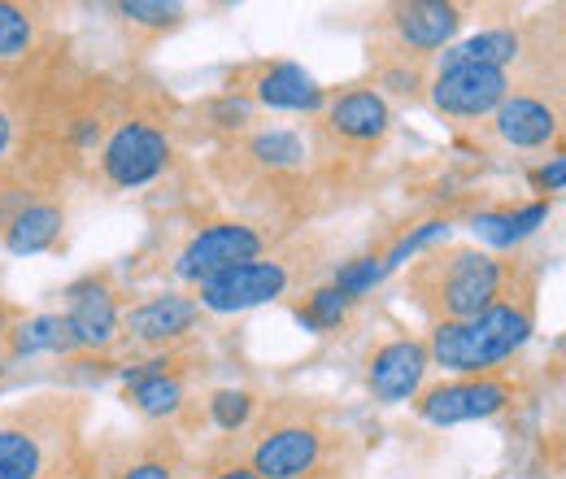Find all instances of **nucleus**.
<instances>
[{
  "mask_svg": "<svg viewBox=\"0 0 566 479\" xmlns=\"http://www.w3.org/2000/svg\"><path fill=\"white\" fill-rule=\"evenodd\" d=\"M541 258H523L514 283L496 296L489 310L462 323H436L423 336L431 366L449 375H489L505 371L514 353L532 341L536 332V310H541Z\"/></svg>",
  "mask_w": 566,
  "mask_h": 479,
  "instance_id": "nucleus-1",
  "label": "nucleus"
},
{
  "mask_svg": "<svg viewBox=\"0 0 566 479\" xmlns=\"http://www.w3.org/2000/svg\"><path fill=\"white\" fill-rule=\"evenodd\" d=\"M527 253H489L475 244H444L410 258L406 296L427 323H462L489 310L496 296L514 283Z\"/></svg>",
  "mask_w": 566,
  "mask_h": 479,
  "instance_id": "nucleus-2",
  "label": "nucleus"
},
{
  "mask_svg": "<svg viewBox=\"0 0 566 479\" xmlns=\"http://www.w3.org/2000/svg\"><path fill=\"white\" fill-rule=\"evenodd\" d=\"M349 436L327 423V414L310 406V397H266L253 427L235 436V454L253 467L258 479H296L318 467H336Z\"/></svg>",
  "mask_w": 566,
  "mask_h": 479,
  "instance_id": "nucleus-3",
  "label": "nucleus"
},
{
  "mask_svg": "<svg viewBox=\"0 0 566 479\" xmlns=\"http://www.w3.org/2000/svg\"><path fill=\"white\" fill-rule=\"evenodd\" d=\"M310 139L292 127H253L244 136L222 139L213 148V175L218 184L240 197L244 206H258L271 218L296 206L301 184H310Z\"/></svg>",
  "mask_w": 566,
  "mask_h": 479,
  "instance_id": "nucleus-4",
  "label": "nucleus"
},
{
  "mask_svg": "<svg viewBox=\"0 0 566 479\" xmlns=\"http://www.w3.org/2000/svg\"><path fill=\"white\" fill-rule=\"evenodd\" d=\"M87 406L66 393H40L0 410V479H49L83 449Z\"/></svg>",
  "mask_w": 566,
  "mask_h": 479,
  "instance_id": "nucleus-5",
  "label": "nucleus"
},
{
  "mask_svg": "<svg viewBox=\"0 0 566 479\" xmlns=\"http://www.w3.org/2000/svg\"><path fill=\"white\" fill-rule=\"evenodd\" d=\"M184 123H175L170 110L157 101H132L114 114L109 132L96 148V175L114 192H136L144 184L161 179L175 162V136Z\"/></svg>",
  "mask_w": 566,
  "mask_h": 479,
  "instance_id": "nucleus-6",
  "label": "nucleus"
},
{
  "mask_svg": "<svg viewBox=\"0 0 566 479\" xmlns=\"http://www.w3.org/2000/svg\"><path fill=\"white\" fill-rule=\"evenodd\" d=\"M323 267V244L318 240H292V244H275L271 253L240 262L231 271L213 274L210 283L197 288V305L206 314H244L258 305L283 301L287 292L305 288L314 271Z\"/></svg>",
  "mask_w": 566,
  "mask_h": 479,
  "instance_id": "nucleus-7",
  "label": "nucleus"
},
{
  "mask_svg": "<svg viewBox=\"0 0 566 479\" xmlns=\"http://www.w3.org/2000/svg\"><path fill=\"white\" fill-rule=\"evenodd\" d=\"M392 123H397V110L375 87L332 92L327 105L314 114V144H310V153L323 157V162H340V166L366 162V157H375L388 144Z\"/></svg>",
  "mask_w": 566,
  "mask_h": 479,
  "instance_id": "nucleus-8",
  "label": "nucleus"
},
{
  "mask_svg": "<svg viewBox=\"0 0 566 479\" xmlns=\"http://www.w3.org/2000/svg\"><path fill=\"white\" fill-rule=\"evenodd\" d=\"M467 4L453 0H401L379 9L370 35V62H419L431 66L467 27Z\"/></svg>",
  "mask_w": 566,
  "mask_h": 479,
  "instance_id": "nucleus-9",
  "label": "nucleus"
},
{
  "mask_svg": "<svg viewBox=\"0 0 566 479\" xmlns=\"http://www.w3.org/2000/svg\"><path fill=\"white\" fill-rule=\"evenodd\" d=\"M275 244H280V231L266 218H213V222H201L184 240V249L175 253L170 271H175L179 283L201 288V283H210L213 274L271 253Z\"/></svg>",
  "mask_w": 566,
  "mask_h": 479,
  "instance_id": "nucleus-10",
  "label": "nucleus"
},
{
  "mask_svg": "<svg viewBox=\"0 0 566 479\" xmlns=\"http://www.w3.org/2000/svg\"><path fill=\"white\" fill-rule=\"evenodd\" d=\"M489 132L505 148H518V153L558 144L563 139V79H549V66L510 79V92L489 118Z\"/></svg>",
  "mask_w": 566,
  "mask_h": 479,
  "instance_id": "nucleus-11",
  "label": "nucleus"
},
{
  "mask_svg": "<svg viewBox=\"0 0 566 479\" xmlns=\"http://www.w3.org/2000/svg\"><path fill=\"white\" fill-rule=\"evenodd\" d=\"M192 353L170 348V353H153L136 366L123 371V402L140 414L148 427H170L184 436L192 414Z\"/></svg>",
  "mask_w": 566,
  "mask_h": 479,
  "instance_id": "nucleus-12",
  "label": "nucleus"
},
{
  "mask_svg": "<svg viewBox=\"0 0 566 479\" xmlns=\"http://www.w3.org/2000/svg\"><path fill=\"white\" fill-rule=\"evenodd\" d=\"M518 402V379L505 371L489 375H449L440 384H423L415 397V414L431 427H458V423H484L510 410Z\"/></svg>",
  "mask_w": 566,
  "mask_h": 479,
  "instance_id": "nucleus-13",
  "label": "nucleus"
},
{
  "mask_svg": "<svg viewBox=\"0 0 566 479\" xmlns=\"http://www.w3.org/2000/svg\"><path fill=\"white\" fill-rule=\"evenodd\" d=\"M227 92L244 96L253 110H280V114H318L327 105V87L296 62H253L235 70Z\"/></svg>",
  "mask_w": 566,
  "mask_h": 479,
  "instance_id": "nucleus-14",
  "label": "nucleus"
},
{
  "mask_svg": "<svg viewBox=\"0 0 566 479\" xmlns=\"http://www.w3.org/2000/svg\"><path fill=\"white\" fill-rule=\"evenodd\" d=\"M62 296H66L62 319L71 323L78 353H109L123 341V296H118V283L109 271L74 279Z\"/></svg>",
  "mask_w": 566,
  "mask_h": 479,
  "instance_id": "nucleus-15",
  "label": "nucleus"
},
{
  "mask_svg": "<svg viewBox=\"0 0 566 479\" xmlns=\"http://www.w3.org/2000/svg\"><path fill=\"white\" fill-rule=\"evenodd\" d=\"M505 92H510V70L493 66H436L431 83H427L431 110L440 118H453V123L493 118Z\"/></svg>",
  "mask_w": 566,
  "mask_h": 479,
  "instance_id": "nucleus-16",
  "label": "nucleus"
},
{
  "mask_svg": "<svg viewBox=\"0 0 566 479\" xmlns=\"http://www.w3.org/2000/svg\"><path fill=\"white\" fill-rule=\"evenodd\" d=\"M206 310L197 305V296L188 292H161V296H148L140 305H132L123 314V336L132 348L140 353H170V348H184V344L197 336Z\"/></svg>",
  "mask_w": 566,
  "mask_h": 479,
  "instance_id": "nucleus-17",
  "label": "nucleus"
},
{
  "mask_svg": "<svg viewBox=\"0 0 566 479\" xmlns=\"http://www.w3.org/2000/svg\"><path fill=\"white\" fill-rule=\"evenodd\" d=\"M101 476L105 479H188L192 462L188 449L179 440V431L170 427H148L140 436H127L118 445H109L105 454H96Z\"/></svg>",
  "mask_w": 566,
  "mask_h": 479,
  "instance_id": "nucleus-18",
  "label": "nucleus"
},
{
  "mask_svg": "<svg viewBox=\"0 0 566 479\" xmlns=\"http://www.w3.org/2000/svg\"><path fill=\"white\" fill-rule=\"evenodd\" d=\"M431 357L423 336H388L366 353V393L379 406H401L423 393Z\"/></svg>",
  "mask_w": 566,
  "mask_h": 479,
  "instance_id": "nucleus-19",
  "label": "nucleus"
},
{
  "mask_svg": "<svg viewBox=\"0 0 566 479\" xmlns=\"http://www.w3.org/2000/svg\"><path fill=\"white\" fill-rule=\"evenodd\" d=\"M66 236V206L53 192H31L22 206L0 222V244L13 258H35L57 249V240Z\"/></svg>",
  "mask_w": 566,
  "mask_h": 479,
  "instance_id": "nucleus-20",
  "label": "nucleus"
},
{
  "mask_svg": "<svg viewBox=\"0 0 566 479\" xmlns=\"http://www.w3.org/2000/svg\"><path fill=\"white\" fill-rule=\"evenodd\" d=\"M523 58H527V27L505 22V27H489V31L471 35V40H462V44H449V49L436 58V66L510 70L514 62H523Z\"/></svg>",
  "mask_w": 566,
  "mask_h": 479,
  "instance_id": "nucleus-21",
  "label": "nucleus"
},
{
  "mask_svg": "<svg viewBox=\"0 0 566 479\" xmlns=\"http://www.w3.org/2000/svg\"><path fill=\"white\" fill-rule=\"evenodd\" d=\"M49 9L0 0V66H27L35 53H49Z\"/></svg>",
  "mask_w": 566,
  "mask_h": 479,
  "instance_id": "nucleus-22",
  "label": "nucleus"
},
{
  "mask_svg": "<svg viewBox=\"0 0 566 479\" xmlns=\"http://www.w3.org/2000/svg\"><path fill=\"white\" fill-rule=\"evenodd\" d=\"M549 218V197L545 201H532V206H518V209H493V214H475V236L489 244V253H505L541 227Z\"/></svg>",
  "mask_w": 566,
  "mask_h": 479,
  "instance_id": "nucleus-23",
  "label": "nucleus"
},
{
  "mask_svg": "<svg viewBox=\"0 0 566 479\" xmlns=\"http://www.w3.org/2000/svg\"><path fill=\"white\" fill-rule=\"evenodd\" d=\"M31 353H78L71 336V323L62 314H35L9 332V357H31Z\"/></svg>",
  "mask_w": 566,
  "mask_h": 479,
  "instance_id": "nucleus-24",
  "label": "nucleus"
},
{
  "mask_svg": "<svg viewBox=\"0 0 566 479\" xmlns=\"http://www.w3.org/2000/svg\"><path fill=\"white\" fill-rule=\"evenodd\" d=\"M114 13H118V22L132 35H144L148 44L175 35L188 22V9L184 4H161V0H123V4H114Z\"/></svg>",
  "mask_w": 566,
  "mask_h": 479,
  "instance_id": "nucleus-25",
  "label": "nucleus"
},
{
  "mask_svg": "<svg viewBox=\"0 0 566 479\" xmlns=\"http://www.w3.org/2000/svg\"><path fill=\"white\" fill-rule=\"evenodd\" d=\"M262 410V397L253 388H213L206 397V418L222 436H244Z\"/></svg>",
  "mask_w": 566,
  "mask_h": 479,
  "instance_id": "nucleus-26",
  "label": "nucleus"
},
{
  "mask_svg": "<svg viewBox=\"0 0 566 479\" xmlns=\"http://www.w3.org/2000/svg\"><path fill=\"white\" fill-rule=\"evenodd\" d=\"M301 296H305V301H296L292 314H296V323H301L305 332H314V336L340 327V323L349 319V310H354V301L340 296L332 283H318V288H310V292H301Z\"/></svg>",
  "mask_w": 566,
  "mask_h": 479,
  "instance_id": "nucleus-27",
  "label": "nucleus"
},
{
  "mask_svg": "<svg viewBox=\"0 0 566 479\" xmlns=\"http://www.w3.org/2000/svg\"><path fill=\"white\" fill-rule=\"evenodd\" d=\"M197 118H201L206 132H213L218 144H222V139H235V136H244V132H253L258 110H253L244 96H235V92H218V96L197 105Z\"/></svg>",
  "mask_w": 566,
  "mask_h": 479,
  "instance_id": "nucleus-28",
  "label": "nucleus"
},
{
  "mask_svg": "<svg viewBox=\"0 0 566 479\" xmlns=\"http://www.w3.org/2000/svg\"><path fill=\"white\" fill-rule=\"evenodd\" d=\"M388 274V267H384V253H366V258H354V262H345L340 271H336V279H332V288L340 292V296H349V301H357V296H366L379 279Z\"/></svg>",
  "mask_w": 566,
  "mask_h": 479,
  "instance_id": "nucleus-29",
  "label": "nucleus"
},
{
  "mask_svg": "<svg viewBox=\"0 0 566 479\" xmlns=\"http://www.w3.org/2000/svg\"><path fill=\"white\" fill-rule=\"evenodd\" d=\"M440 236H449V222H444V218H431V222H423V227L406 231V236H401V240H397V244L384 253V267H388V271H397L406 258H419L427 244H436Z\"/></svg>",
  "mask_w": 566,
  "mask_h": 479,
  "instance_id": "nucleus-30",
  "label": "nucleus"
},
{
  "mask_svg": "<svg viewBox=\"0 0 566 479\" xmlns=\"http://www.w3.org/2000/svg\"><path fill=\"white\" fill-rule=\"evenodd\" d=\"M201 479H258V476H253V467H249L231 445H222V449H213L210 458H206Z\"/></svg>",
  "mask_w": 566,
  "mask_h": 479,
  "instance_id": "nucleus-31",
  "label": "nucleus"
},
{
  "mask_svg": "<svg viewBox=\"0 0 566 479\" xmlns=\"http://www.w3.org/2000/svg\"><path fill=\"white\" fill-rule=\"evenodd\" d=\"M53 479H105V476H101V462H96L92 449H74L71 458L53 471Z\"/></svg>",
  "mask_w": 566,
  "mask_h": 479,
  "instance_id": "nucleus-32",
  "label": "nucleus"
},
{
  "mask_svg": "<svg viewBox=\"0 0 566 479\" xmlns=\"http://www.w3.org/2000/svg\"><path fill=\"white\" fill-rule=\"evenodd\" d=\"M13 144H18V110L0 101V170L13 162Z\"/></svg>",
  "mask_w": 566,
  "mask_h": 479,
  "instance_id": "nucleus-33",
  "label": "nucleus"
},
{
  "mask_svg": "<svg viewBox=\"0 0 566 479\" xmlns=\"http://www.w3.org/2000/svg\"><path fill=\"white\" fill-rule=\"evenodd\" d=\"M563 179H566V162L563 157H554V162L536 175V188H541V192H563Z\"/></svg>",
  "mask_w": 566,
  "mask_h": 479,
  "instance_id": "nucleus-34",
  "label": "nucleus"
},
{
  "mask_svg": "<svg viewBox=\"0 0 566 479\" xmlns=\"http://www.w3.org/2000/svg\"><path fill=\"white\" fill-rule=\"evenodd\" d=\"M13 319H18V310H13V305L0 296V344L9 341V332H13Z\"/></svg>",
  "mask_w": 566,
  "mask_h": 479,
  "instance_id": "nucleus-35",
  "label": "nucleus"
},
{
  "mask_svg": "<svg viewBox=\"0 0 566 479\" xmlns=\"http://www.w3.org/2000/svg\"><path fill=\"white\" fill-rule=\"evenodd\" d=\"M296 479H345V467L336 462V467H318V471H310V476H296Z\"/></svg>",
  "mask_w": 566,
  "mask_h": 479,
  "instance_id": "nucleus-36",
  "label": "nucleus"
},
{
  "mask_svg": "<svg viewBox=\"0 0 566 479\" xmlns=\"http://www.w3.org/2000/svg\"><path fill=\"white\" fill-rule=\"evenodd\" d=\"M49 479H53V476H49Z\"/></svg>",
  "mask_w": 566,
  "mask_h": 479,
  "instance_id": "nucleus-37",
  "label": "nucleus"
}]
</instances>
